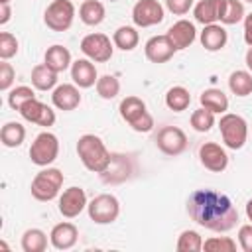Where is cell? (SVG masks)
<instances>
[{"label":"cell","instance_id":"cell-34","mask_svg":"<svg viewBox=\"0 0 252 252\" xmlns=\"http://www.w3.org/2000/svg\"><path fill=\"white\" fill-rule=\"evenodd\" d=\"M32 98H35L33 89L28 87V85H20V87H16V89H12V91L8 93V106H10L12 110H20L22 104H26V102L32 100Z\"/></svg>","mask_w":252,"mask_h":252},{"label":"cell","instance_id":"cell-42","mask_svg":"<svg viewBox=\"0 0 252 252\" xmlns=\"http://www.w3.org/2000/svg\"><path fill=\"white\" fill-rule=\"evenodd\" d=\"M10 18H12V8H10V4H0V26L8 24Z\"/></svg>","mask_w":252,"mask_h":252},{"label":"cell","instance_id":"cell-23","mask_svg":"<svg viewBox=\"0 0 252 252\" xmlns=\"http://www.w3.org/2000/svg\"><path fill=\"white\" fill-rule=\"evenodd\" d=\"M199 100H201V106L209 108L215 114H224L228 110V96L220 89H205Z\"/></svg>","mask_w":252,"mask_h":252},{"label":"cell","instance_id":"cell-1","mask_svg":"<svg viewBox=\"0 0 252 252\" xmlns=\"http://www.w3.org/2000/svg\"><path fill=\"white\" fill-rule=\"evenodd\" d=\"M187 215L203 228L228 232L238 222V211L230 197L215 189H197L187 199Z\"/></svg>","mask_w":252,"mask_h":252},{"label":"cell","instance_id":"cell-19","mask_svg":"<svg viewBox=\"0 0 252 252\" xmlns=\"http://www.w3.org/2000/svg\"><path fill=\"white\" fill-rule=\"evenodd\" d=\"M71 79L79 89H89L96 85L98 73L91 59H77L71 63Z\"/></svg>","mask_w":252,"mask_h":252},{"label":"cell","instance_id":"cell-45","mask_svg":"<svg viewBox=\"0 0 252 252\" xmlns=\"http://www.w3.org/2000/svg\"><path fill=\"white\" fill-rule=\"evenodd\" d=\"M0 4H10V0H0Z\"/></svg>","mask_w":252,"mask_h":252},{"label":"cell","instance_id":"cell-6","mask_svg":"<svg viewBox=\"0 0 252 252\" xmlns=\"http://www.w3.org/2000/svg\"><path fill=\"white\" fill-rule=\"evenodd\" d=\"M59 156V140L51 132H39L30 146V159L39 167L51 165Z\"/></svg>","mask_w":252,"mask_h":252},{"label":"cell","instance_id":"cell-8","mask_svg":"<svg viewBox=\"0 0 252 252\" xmlns=\"http://www.w3.org/2000/svg\"><path fill=\"white\" fill-rule=\"evenodd\" d=\"M75 20V4L71 0H53L45 12L43 22L53 32H67Z\"/></svg>","mask_w":252,"mask_h":252},{"label":"cell","instance_id":"cell-3","mask_svg":"<svg viewBox=\"0 0 252 252\" xmlns=\"http://www.w3.org/2000/svg\"><path fill=\"white\" fill-rule=\"evenodd\" d=\"M120 116L124 122H128L132 126V130L136 132H150L154 128V116L148 112L146 102L140 96H126L120 100Z\"/></svg>","mask_w":252,"mask_h":252},{"label":"cell","instance_id":"cell-2","mask_svg":"<svg viewBox=\"0 0 252 252\" xmlns=\"http://www.w3.org/2000/svg\"><path fill=\"white\" fill-rule=\"evenodd\" d=\"M77 156L81 163L93 173H106L112 163V156L108 148L94 134H83L77 140Z\"/></svg>","mask_w":252,"mask_h":252},{"label":"cell","instance_id":"cell-31","mask_svg":"<svg viewBox=\"0 0 252 252\" xmlns=\"http://www.w3.org/2000/svg\"><path fill=\"white\" fill-rule=\"evenodd\" d=\"M244 4L240 0H224L222 2V12H220V24L224 26H234L244 20Z\"/></svg>","mask_w":252,"mask_h":252},{"label":"cell","instance_id":"cell-24","mask_svg":"<svg viewBox=\"0 0 252 252\" xmlns=\"http://www.w3.org/2000/svg\"><path fill=\"white\" fill-rule=\"evenodd\" d=\"M106 16L104 4L98 0H83L79 6V18L85 26H98Z\"/></svg>","mask_w":252,"mask_h":252},{"label":"cell","instance_id":"cell-15","mask_svg":"<svg viewBox=\"0 0 252 252\" xmlns=\"http://www.w3.org/2000/svg\"><path fill=\"white\" fill-rule=\"evenodd\" d=\"M175 45L169 41V37L163 33V35H154L146 41L144 45V53H146V59L150 63H167L173 53H175Z\"/></svg>","mask_w":252,"mask_h":252},{"label":"cell","instance_id":"cell-44","mask_svg":"<svg viewBox=\"0 0 252 252\" xmlns=\"http://www.w3.org/2000/svg\"><path fill=\"white\" fill-rule=\"evenodd\" d=\"M246 217H248V220H252V199H248V203H246Z\"/></svg>","mask_w":252,"mask_h":252},{"label":"cell","instance_id":"cell-33","mask_svg":"<svg viewBox=\"0 0 252 252\" xmlns=\"http://www.w3.org/2000/svg\"><path fill=\"white\" fill-rule=\"evenodd\" d=\"M175 248L179 252H199L203 250V238L197 230H183L177 238Z\"/></svg>","mask_w":252,"mask_h":252},{"label":"cell","instance_id":"cell-5","mask_svg":"<svg viewBox=\"0 0 252 252\" xmlns=\"http://www.w3.org/2000/svg\"><path fill=\"white\" fill-rule=\"evenodd\" d=\"M219 128H220V136L226 148L230 150H240L246 144L248 138V124L240 114H232V112H224L219 120Z\"/></svg>","mask_w":252,"mask_h":252},{"label":"cell","instance_id":"cell-37","mask_svg":"<svg viewBox=\"0 0 252 252\" xmlns=\"http://www.w3.org/2000/svg\"><path fill=\"white\" fill-rule=\"evenodd\" d=\"M18 47H20V43L14 33H10V32L0 33V59L2 61H8L10 57H14L18 53Z\"/></svg>","mask_w":252,"mask_h":252},{"label":"cell","instance_id":"cell-17","mask_svg":"<svg viewBox=\"0 0 252 252\" xmlns=\"http://www.w3.org/2000/svg\"><path fill=\"white\" fill-rule=\"evenodd\" d=\"M51 102L55 108L59 110H75L79 104H81V93H79V87L77 85H71V83H63V85H57L51 93Z\"/></svg>","mask_w":252,"mask_h":252},{"label":"cell","instance_id":"cell-41","mask_svg":"<svg viewBox=\"0 0 252 252\" xmlns=\"http://www.w3.org/2000/svg\"><path fill=\"white\" fill-rule=\"evenodd\" d=\"M244 41L248 47H252V14L244 16Z\"/></svg>","mask_w":252,"mask_h":252},{"label":"cell","instance_id":"cell-14","mask_svg":"<svg viewBox=\"0 0 252 252\" xmlns=\"http://www.w3.org/2000/svg\"><path fill=\"white\" fill-rule=\"evenodd\" d=\"M18 112L22 114L24 120H28L32 124H37V126H45V128L53 126L55 124V118H57L55 116V110L51 106H47L45 102L37 100V98H32L26 104H22V108Z\"/></svg>","mask_w":252,"mask_h":252},{"label":"cell","instance_id":"cell-36","mask_svg":"<svg viewBox=\"0 0 252 252\" xmlns=\"http://www.w3.org/2000/svg\"><path fill=\"white\" fill-rule=\"evenodd\" d=\"M203 250H209V252H234L236 250V242L230 236H211V238L203 240Z\"/></svg>","mask_w":252,"mask_h":252},{"label":"cell","instance_id":"cell-7","mask_svg":"<svg viewBox=\"0 0 252 252\" xmlns=\"http://www.w3.org/2000/svg\"><path fill=\"white\" fill-rule=\"evenodd\" d=\"M89 219L96 224H110L120 215V203L112 193H100L87 205Z\"/></svg>","mask_w":252,"mask_h":252},{"label":"cell","instance_id":"cell-18","mask_svg":"<svg viewBox=\"0 0 252 252\" xmlns=\"http://www.w3.org/2000/svg\"><path fill=\"white\" fill-rule=\"evenodd\" d=\"M77 238H79V228L73 224V222H57L51 232H49V242L53 248L57 250H69L77 244Z\"/></svg>","mask_w":252,"mask_h":252},{"label":"cell","instance_id":"cell-39","mask_svg":"<svg viewBox=\"0 0 252 252\" xmlns=\"http://www.w3.org/2000/svg\"><path fill=\"white\" fill-rule=\"evenodd\" d=\"M165 8L173 16H183L193 8V0H165Z\"/></svg>","mask_w":252,"mask_h":252},{"label":"cell","instance_id":"cell-30","mask_svg":"<svg viewBox=\"0 0 252 252\" xmlns=\"http://www.w3.org/2000/svg\"><path fill=\"white\" fill-rule=\"evenodd\" d=\"M47 248V234L41 228H28L22 234L24 252H43Z\"/></svg>","mask_w":252,"mask_h":252},{"label":"cell","instance_id":"cell-21","mask_svg":"<svg viewBox=\"0 0 252 252\" xmlns=\"http://www.w3.org/2000/svg\"><path fill=\"white\" fill-rule=\"evenodd\" d=\"M222 2L224 0H201L195 4L193 8V16L199 24L209 26V24H217L220 20V12H222Z\"/></svg>","mask_w":252,"mask_h":252},{"label":"cell","instance_id":"cell-9","mask_svg":"<svg viewBox=\"0 0 252 252\" xmlns=\"http://www.w3.org/2000/svg\"><path fill=\"white\" fill-rule=\"evenodd\" d=\"M81 51L87 59H91L94 63H106V61H110V57L114 53V41H110V37L100 32L87 33L81 39Z\"/></svg>","mask_w":252,"mask_h":252},{"label":"cell","instance_id":"cell-28","mask_svg":"<svg viewBox=\"0 0 252 252\" xmlns=\"http://www.w3.org/2000/svg\"><path fill=\"white\" fill-rule=\"evenodd\" d=\"M228 89L236 96H248L252 94V73L236 69L228 77Z\"/></svg>","mask_w":252,"mask_h":252},{"label":"cell","instance_id":"cell-11","mask_svg":"<svg viewBox=\"0 0 252 252\" xmlns=\"http://www.w3.org/2000/svg\"><path fill=\"white\" fill-rule=\"evenodd\" d=\"M132 22L138 28H152L163 22V6L158 0H138L132 8Z\"/></svg>","mask_w":252,"mask_h":252},{"label":"cell","instance_id":"cell-13","mask_svg":"<svg viewBox=\"0 0 252 252\" xmlns=\"http://www.w3.org/2000/svg\"><path fill=\"white\" fill-rule=\"evenodd\" d=\"M87 205H89V203H87V193H85V189L73 185V187L65 189V191L59 195V205H57V209H59V213H61L65 219H75V217H79V215L83 213V209H85Z\"/></svg>","mask_w":252,"mask_h":252},{"label":"cell","instance_id":"cell-35","mask_svg":"<svg viewBox=\"0 0 252 252\" xmlns=\"http://www.w3.org/2000/svg\"><path fill=\"white\" fill-rule=\"evenodd\" d=\"M191 126L197 132H209L215 126V112H211L205 106L193 110V114H191Z\"/></svg>","mask_w":252,"mask_h":252},{"label":"cell","instance_id":"cell-4","mask_svg":"<svg viewBox=\"0 0 252 252\" xmlns=\"http://www.w3.org/2000/svg\"><path fill=\"white\" fill-rule=\"evenodd\" d=\"M63 179L65 177L61 169L47 165L45 169L35 173V177L32 179V185H30L32 197L37 201H53L63 187Z\"/></svg>","mask_w":252,"mask_h":252},{"label":"cell","instance_id":"cell-40","mask_svg":"<svg viewBox=\"0 0 252 252\" xmlns=\"http://www.w3.org/2000/svg\"><path fill=\"white\" fill-rule=\"evenodd\" d=\"M238 244L244 252H252V222L238 228Z\"/></svg>","mask_w":252,"mask_h":252},{"label":"cell","instance_id":"cell-32","mask_svg":"<svg viewBox=\"0 0 252 252\" xmlns=\"http://www.w3.org/2000/svg\"><path fill=\"white\" fill-rule=\"evenodd\" d=\"M94 87H96L98 96L104 98V100H112L120 93V81L114 75H102V77H98V81H96Z\"/></svg>","mask_w":252,"mask_h":252},{"label":"cell","instance_id":"cell-46","mask_svg":"<svg viewBox=\"0 0 252 252\" xmlns=\"http://www.w3.org/2000/svg\"><path fill=\"white\" fill-rule=\"evenodd\" d=\"M246 2H250V4H252V0H246Z\"/></svg>","mask_w":252,"mask_h":252},{"label":"cell","instance_id":"cell-43","mask_svg":"<svg viewBox=\"0 0 252 252\" xmlns=\"http://www.w3.org/2000/svg\"><path fill=\"white\" fill-rule=\"evenodd\" d=\"M244 61H246V67L252 71V47H248V51H246V57H244Z\"/></svg>","mask_w":252,"mask_h":252},{"label":"cell","instance_id":"cell-25","mask_svg":"<svg viewBox=\"0 0 252 252\" xmlns=\"http://www.w3.org/2000/svg\"><path fill=\"white\" fill-rule=\"evenodd\" d=\"M57 75L53 69H49L45 63H39L32 69V85L37 91H51L57 85Z\"/></svg>","mask_w":252,"mask_h":252},{"label":"cell","instance_id":"cell-22","mask_svg":"<svg viewBox=\"0 0 252 252\" xmlns=\"http://www.w3.org/2000/svg\"><path fill=\"white\" fill-rule=\"evenodd\" d=\"M43 63L49 67V69H53L55 73H63L65 69H69L71 67V51L65 47V45H59V43H55V45H51V47H47V51H45V55H43Z\"/></svg>","mask_w":252,"mask_h":252},{"label":"cell","instance_id":"cell-27","mask_svg":"<svg viewBox=\"0 0 252 252\" xmlns=\"http://www.w3.org/2000/svg\"><path fill=\"white\" fill-rule=\"evenodd\" d=\"M112 41H114V47H118L122 51H132L140 43V33L132 26H120L112 33Z\"/></svg>","mask_w":252,"mask_h":252},{"label":"cell","instance_id":"cell-29","mask_svg":"<svg viewBox=\"0 0 252 252\" xmlns=\"http://www.w3.org/2000/svg\"><path fill=\"white\" fill-rule=\"evenodd\" d=\"M0 140L6 148H18L26 140V128L20 122H6L0 130Z\"/></svg>","mask_w":252,"mask_h":252},{"label":"cell","instance_id":"cell-20","mask_svg":"<svg viewBox=\"0 0 252 252\" xmlns=\"http://www.w3.org/2000/svg\"><path fill=\"white\" fill-rule=\"evenodd\" d=\"M228 41V33L220 24H209L201 32V45L207 51H220Z\"/></svg>","mask_w":252,"mask_h":252},{"label":"cell","instance_id":"cell-26","mask_svg":"<svg viewBox=\"0 0 252 252\" xmlns=\"http://www.w3.org/2000/svg\"><path fill=\"white\" fill-rule=\"evenodd\" d=\"M189 104H191V93H189L185 87L175 85V87H171V89L165 93V106H167L169 110H173V112H183V110L189 108Z\"/></svg>","mask_w":252,"mask_h":252},{"label":"cell","instance_id":"cell-16","mask_svg":"<svg viewBox=\"0 0 252 252\" xmlns=\"http://www.w3.org/2000/svg\"><path fill=\"white\" fill-rule=\"evenodd\" d=\"M165 35L169 37V41L179 51V49H187L195 41L197 30H195V24L193 22H189V20H177L173 26H169V30H167Z\"/></svg>","mask_w":252,"mask_h":252},{"label":"cell","instance_id":"cell-12","mask_svg":"<svg viewBox=\"0 0 252 252\" xmlns=\"http://www.w3.org/2000/svg\"><path fill=\"white\" fill-rule=\"evenodd\" d=\"M199 161L213 173H222L228 167V156L217 142H205L199 146Z\"/></svg>","mask_w":252,"mask_h":252},{"label":"cell","instance_id":"cell-10","mask_svg":"<svg viewBox=\"0 0 252 252\" xmlns=\"http://www.w3.org/2000/svg\"><path fill=\"white\" fill-rule=\"evenodd\" d=\"M156 146L165 156H179L187 148V134L179 126H161L156 136Z\"/></svg>","mask_w":252,"mask_h":252},{"label":"cell","instance_id":"cell-38","mask_svg":"<svg viewBox=\"0 0 252 252\" xmlns=\"http://www.w3.org/2000/svg\"><path fill=\"white\" fill-rule=\"evenodd\" d=\"M16 79V71L8 61L0 63V91H8Z\"/></svg>","mask_w":252,"mask_h":252}]
</instances>
